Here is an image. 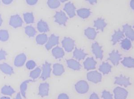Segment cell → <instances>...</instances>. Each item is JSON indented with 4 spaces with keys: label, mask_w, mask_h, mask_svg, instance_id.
I'll use <instances>...</instances> for the list:
<instances>
[{
    "label": "cell",
    "mask_w": 134,
    "mask_h": 99,
    "mask_svg": "<svg viewBox=\"0 0 134 99\" xmlns=\"http://www.w3.org/2000/svg\"><path fill=\"white\" fill-rule=\"evenodd\" d=\"M88 80L95 84L100 82L102 79V75L98 71H92L89 72L87 75Z\"/></svg>",
    "instance_id": "1"
},
{
    "label": "cell",
    "mask_w": 134,
    "mask_h": 99,
    "mask_svg": "<svg viewBox=\"0 0 134 99\" xmlns=\"http://www.w3.org/2000/svg\"><path fill=\"white\" fill-rule=\"evenodd\" d=\"M75 89L78 93L83 94L88 92L89 89V86L86 81L81 80L76 84Z\"/></svg>",
    "instance_id": "2"
},
{
    "label": "cell",
    "mask_w": 134,
    "mask_h": 99,
    "mask_svg": "<svg viewBox=\"0 0 134 99\" xmlns=\"http://www.w3.org/2000/svg\"><path fill=\"white\" fill-rule=\"evenodd\" d=\"M63 47L66 51L71 52L75 47V42L70 38H65L62 42Z\"/></svg>",
    "instance_id": "3"
},
{
    "label": "cell",
    "mask_w": 134,
    "mask_h": 99,
    "mask_svg": "<svg viewBox=\"0 0 134 99\" xmlns=\"http://www.w3.org/2000/svg\"><path fill=\"white\" fill-rule=\"evenodd\" d=\"M55 22L60 25H65L68 20L65 13L62 11L56 13L54 16Z\"/></svg>",
    "instance_id": "4"
},
{
    "label": "cell",
    "mask_w": 134,
    "mask_h": 99,
    "mask_svg": "<svg viewBox=\"0 0 134 99\" xmlns=\"http://www.w3.org/2000/svg\"><path fill=\"white\" fill-rule=\"evenodd\" d=\"M114 93L115 99H126L128 96L127 91L121 87H117L114 89Z\"/></svg>",
    "instance_id": "5"
},
{
    "label": "cell",
    "mask_w": 134,
    "mask_h": 99,
    "mask_svg": "<svg viewBox=\"0 0 134 99\" xmlns=\"http://www.w3.org/2000/svg\"><path fill=\"white\" fill-rule=\"evenodd\" d=\"M108 60L114 65L117 66L119 65L120 61L122 60V56L117 50H113L109 54Z\"/></svg>",
    "instance_id": "6"
},
{
    "label": "cell",
    "mask_w": 134,
    "mask_h": 99,
    "mask_svg": "<svg viewBox=\"0 0 134 99\" xmlns=\"http://www.w3.org/2000/svg\"><path fill=\"white\" fill-rule=\"evenodd\" d=\"M92 51L96 58L102 60L103 57V52L102 48L98 43H93L92 46Z\"/></svg>",
    "instance_id": "7"
},
{
    "label": "cell",
    "mask_w": 134,
    "mask_h": 99,
    "mask_svg": "<svg viewBox=\"0 0 134 99\" xmlns=\"http://www.w3.org/2000/svg\"><path fill=\"white\" fill-rule=\"evenodd\" d=\"M64 10L67 15L70 18H72L76 15V8L73 3L69 2L64 5Z\"/></svg>",
    "instance_id": "8"
},
{
    "label": "cell",
    "mask_w": 134,
    "mask_h": 99,
    "mask_svg": "<svg viewBox=\"0 0 134 99\" xmlns=\"http://www.w3.org/2000/svg\"><path fill=\"white\" fill-rule=\"evenodd\" d=\"M115 84L124 87H128L131 84L129 78L123 75L116 77L115 80Z\"/></svg>",
    "instance_id": "9"
},
{
    "label": "cell",
    "mask_w": 134,
    "mask_h": 99,
    "mask_svg": "<svg viewBox=\"0 0 134 99\" xmlns=\"http://www.w3.org/2000/svg\"><path fill=\"white\" fill-rule=\"evenodd\" d=\"M52 69L51 67V64L49 63L46 62L43 66V71L42 73L41 79L43 80H45L47 78L50 77L51 72Z\"/></svg>",
    "instance_id": "10"
},
{
    "label": "cell",
    "mask_w": 134,
    "mask_h": 99,
    "mask_svg": "<svg viewBox=\"0 0 134 99\" xmlns=\"http://www.w3.org/2000/svg\"><path fill=\"white\" fill-rule=\"evenodd\" d=\"M96 61L92 57L87 58L84 62L85 68L87 70H91L96 68Z\"/></svg>",
    "instance_id": "11"
},
{
    "label": "cell",
    "mask_w": 134,
    "mask_h": 99,
    "mask_svg": "<svg viewBox=\"0 0 134 99\" xmlns=\"http://www.w3.org/2000/svg\"><path fill=\"white\" fill-rule=\"evenodd\" d=\"M59 43V37L54 34H52L49 38L48 41L46 44L45 47L47 50L52 49L54 46H56Z\"/></svg>",
    "instance_id": "12"
},
{
    "label": "cell",
    "mask_w": 134,
    "mask_h": 99,
    "mask_svg": "<svg viewBox=\"0 0 134 99\" xmlns=\"http://www.w3.org/2000/svg\"><path fill=\"white\" fill-rule=\"evenodd\" d=\"M123 32L124 34L126 35L127 38L130 40H134V30L131 26L128 24H126L123 26Z\"/></svg>",
    "instance_id": "13"
},
{
    "label": "cell",
    "mask_w": 134,
    "mask_h": 99,
    "mask_svg": "<svg viewBox=\"0 0 134 99\" xmlns=\"http://www.w3.org/2000/svg\"><path fill=\"white\" fill-rule=\"evenodd\" d=\"M23 24V21L21 18L18 15L13 16L11 17L9 24L13 27L16 28L21 26Z\"/></svg>",
    "instance_id": "14"
},
{
    "label": "cell",
    "mask_w": 134,
    "mask_h": 99,
    "mask_svg": "<svg viewBox=\"0 0 134 99\" xmlns=\"http://www.w3.org/2000/svg\"><path fill=\"white\" fill-rule=\"evenodd\" d=\"M124 37L123 31L121 30H118L114 32V34L112 35L111 41L112 42L113 45H115L120 40L123 39Z\"/></svg>",
    "instance_id": "15"
},
{
    "label": "cell",
    "mask_w": 134,
    "mask_h": 99,
    "mask_svg": "<svg viewBox=\"0 0 134 99\" xmlns=\"http://www.w3.org/2000/svg\"><path fill=\"white\" fill-rule=\"evenodd\" d=\"M107 25V23L102 18H98L94 21V26L95 27L102 31H104Z\"/></svg>",
    "instance_id": "16"
},
{
    "label": "cell",
    "mask_w": 134,
    "mask_h": 99,
    "mask_svg": "<svg viewBox=\"0 0 134 99\" xmlns=\"http://www.w3.org/2000/svg\"><path fill=\"white\" fill-rule=\"evenodd\" d=\"M49 90V84L46 83L41 84L39 87V95L42 97L47 96L48 95Z\"/></svg>",
    "instance_id": "17"
},
{
    "label": "cell",
    "mask_w": 134,
    "mask_h": 99,
    "mask_svg": "<svg viewBox=\"0 0 134 99\" xmlns=\"http://www.w3.org/2000/svg\"><path fill=\"white\" fill-rule=\"evenodd\" d=\"M67 64L69 68L73 70H80L81 68V64L76 60L72 59L67 60Z\"/></svg>",
    "instance_id": "18"
},
{
    "label": "cell",
    "mask_w": 134,
    "mask_h": 99,
    "mask_svg": "<svg viewBox=\"0 0 134 99\" xmlns=\"http://www.w3.org/2000/svg\"><path fill=\"white\" fill-rule=\"evenodd\" d=\"M86 55L87 54L81 49L76 48L73 52V57L78 60H84Z\"/></svg>",
    "instance_id": "19"
},
{
    "label": "cell",
    "mask_w": 134,
    "mask_h": 99,
    "mask_svg": "<svg viewBox=\"0 0 134 99\" xmlns=\"http://www.w3.org/2000/svg\"><path fill=\"white\" fill-rule=\"evenodd\" d=\"M85 34L88 39L94 40L97 36V32L94 28L88 27L85 31Z\"/></svg>",
    "instance_id": "20"
},
{
    "label": "cell",
    "mask_w": 134,
    "mask_h": 99,
    "mask_svg": "<svg viewBox=\"0 0 134 99\" xmlns=\"http://www.w3.org/2000/svg\"><path fill=\"white\" fill-rule=\"evenodd\" d=\"M26 56L24 54H21L18 55L14 61V65L16 67H20L23 66L26 61Z\"/></svg>",
    "instance_id": "21"
},
{
    "label": "cell",
    "mask_w": 134,
    "mask_h": 99,
    "mask_svg": "<svg viewBox=\"0 0 134 99\" xmlns=\"http://www.w3.org/2000/svg\"><path fill=\"white\" fill-rule=\"evenodd\" d=\"M52 53L53 56L56 59H60L63 58L64 55V52L63 49L59 46L55 47L52 50Z\"/></svg>",
    "instance_id": "22"
},
{
    "label": "cell",
    "mask_w": 134,
    "mask_h": 99,
    "mask_svg": "<svg viewBox=\"0 0 134 99\" xmlns=\"http://www.w3.org/2000/svg\"><path fill=\"white\" fill-rule=\"evenodd\" d=\"M64 66L62 64L56 63L53 65V73L54 75L57 76H59L62 75L64 73Z\"/></svg>",
    "instance_id": "23"
},
{
    "label": "cell",
    "mask_w": 134,
    "mask_h": 99,
    "mask_svg": "<svg viewBox=\"0 0 134 99\" xmlns=\"http://www.w3.org/2000/svg\"><path fill=\"white\" fill-rule=\"evenodd\" d=\"M112 69L111 65L108 63H103L99 67V70L104 75H107L110 72Z\"/></svg>",
    "instance_id": "24"
},
{
    "label": "cell",
    "mask_w": 134,
    "mask_h": 99,
    "mask_svg": "<svg viewBox=\"0 0 134 99\" xmlns=\"http://www.w3.org/2000/svg\"><path fill=\"white\" fill-rule=\"evenodd\" d=\"M77 14L79 17L82 19H86L90 17L91 14V11L90 9L82 8L77 11Z\"/></svg>",
    "instance_id": "25"
},
{
    "label": "cell",
    "mask_w": 134,
    "mask_h": 99,
    "mask_svg": "<svg viewBox=\"0 0 134 99\" xmlns=\"http://www.w3.org/2000/svg\"><path fill=\"white\" fill-rule=\"evenodd\" d=\"M122 64L125 67L133 68L134 67V59L131 57H125L121 62Z\"/></svg>",
    "instance_id": "26"
},
{
    "label": "cell",
    "mask_w": 134,
    "mask_h": 99,
    "mask_svg": "<svg viewBox=\"0 0 134 99\" xmlns=\"http://www.w3.org/2000/svg\"><path fill=\"white\" fill-rule=\"evenodd\" d=\"M37 28L38 31L42 33L47 32L49 31V27L48 26L47 23L42 20H40L38 22Z\"/></svg>",
    "instance_id": "27"
},
{
    "label": "cell",
    "mask_w": 134,
    "mask_h": 99,
    "mask_svg": "<svg viewBox=\"0 0 134 99\" xmlns=\"http://www.w3.org/2000/svg\"><path fill=\"white\" fill-rule=\"evenodd\" d=\"M0 69L2 72L7 75H11L14 72L12 68L6 63L1 64L0 65Z\"/></svg>",
    "instance_id": "28"
},
{
    "label": "cell",
    "mask_w": 134,
    "mask_h": 99,
    "mask_svg": "<svg viewBox=\"0 0 134 99\" xmlns=\"http://www.w3.org/2000/svg\"><path fill=\"white\" fill-rule=\"evenodd\" d=\"M121 45L122 48L125 50H129L131 48L132 46L131 41L128 38H125L122 40Z\"/></svg>",
    "instance_id": "29"
},
{
    "label": "cell",
    "mask_w": 134,
    "mask_h": 99,
    "mask_svg": "<svg viewBox=\"0 0 134 99\" xmlns=\"http://www.w3.org/2000/svg\"><path fill=\"white\" fill-rule=\"evenodd\" d=\"M37 43L40 45H43L47 41V35L45 34H41L38 35L36 37Z\"/></svg>",
    "instance_id": "30"
},
{
    "label": "cell",
    "mask_w": 134,
    "mask_h": 99,
    "mask_svg": "<svg viewBox=\"0 0 134 99\" xmlns=\"http://www.w3.org/2000/svg\"><path fill=\"white\" fill-rule=\"evenodd\" d=\"M14 92L15 91L12 88L7 86H5L2 89V93L5 95L11 96Z\"/></svg>",
    "instance_id": "31"
},
{
    "label": "cell",
    "mask_w": 134,
    "mask_h": 99,
    "mask_svg": "<svg viewBox=\"0 0 134 99\" xmlns=\"http://www.w3.org/2000/svg\"><path fill=\"white\" fill-rule=\"evenodd\" d=\"M47 5L50 8L54 9L58 8L60 5V3L59 0H48Z\"/></svg>",
    "instance_id": "32"
},
{
    "label": "cell",
    "mask_w": 134,
    "mask_h": 99,
    "mask_svg": "<svg viewBox=\"0 0 134 99\" xmlns=\"http://www.w3.org/2000/svg\"><path fill=\"white\" fill-rule=\"evenodd\" d=\"M33 80H28L26 81H25L24 82L21 84V85L20 86V91L21 92L22 96L24 97H26V91L27 89V84L28 83L32 82Z\"/></svg>",
    "instance_id": "33"
},
{
    "label": "cell",
    "mask_w": 134,
    "mask_h": 99,
    "mask_svg": "<svg viewBox=\"0 0 134 99\" xmlns=\"http://www.w3.org/2000/svg\"><path fill=\"white\" fill-rule=\"evenodd\" d=\"M24 18L26 23L27 24L33 23L34 18L32 13H28L24 14Z\"/></svg>",
    "instance_id": "34"
},
{
    "label": "cell",
    "mask_w": 134,
    "mask_h": 99,
    "mask_svg": "<svg viewBox=\"0 0 134 99\" xmlns=\"http://www.w3.org/2000/svg\"><path fill=\"white\" fill-rule=\"evenodd\" d=\"M25 32L29 37H34L36 34V31L34 28L31 26H28L26 27Z\"/></svg>",
    "instance_id": "35"
},
{
    "label": "cell",
    "mask_w": 134,
    "mask_h": 99,
    "mask_svg": "<svg viewBox=\"0 0 134 99\" xmlns=\"http://www.w3.org/2000/svg\"><path fill=\"white\" fill-rule=\"evenodd\" d=\"M41 72V69L39 67H37L35 69V70L31 72L30 76L33 79H36L40 76Z\"/></svg>",
    "instance_id": "36"
},
{
    "label": "cell",
    "mask_w": 134,
    "mask_h": 99,
    "mask_svg": "<svg viewBox=\"0 0 134 99\" xmlns=\"http://www.w3.org/2000/svg\"><path fill=\"white\" fill-rule=\"evenodd\" d=\"M9 38V34L7 31L5 30L0 31V40L2 41H6Z\"/></svg>",
    "instance_id": "37"
},
{
    "label": "cell",
    "mask_w": 134,
    "mask_h": 99,
    "mask_svg": "<svg viewBox=\"0 0 134 99\" xmlns=\"http://www.w3.org/2000/svg\"><path fill=\"white\" fill-rule=\"evenodd\" d=\"M102 97L103 99H113L112 95L109 91L105 90L102 92Z\"/></svg>",
    "instance_id": "38"
},
{
    "label": "cell",
    "mask_w": 134,
    "mask_h": 99,
    "mask_svg": "<svg viewBox=\"0 0 134 99\" xmlns=\"http://www.w3.org/2000/svg\"><path fill=\"white\" fill-rule=\"evenodd\" d=\"M36 66V63L34 61L32 60H30L28 61L26 64V67L29 70H31L34 68Z\"/></svg>",
    "instance_id": "39"
},
{
    "label": "cell",
    "mask_w": 134,
    "mask_h": 99,
    "mask_svg": "<svg viewBox=\"0 0 134 99\" xmlns=\"http://www.w3.org/2000/svg\"><path fill=\"white\" fill-rule=\"evenodd\" d=\"M7 55L6 52L3 50H0V60H5Z\"/></svg>",
    "instance_id": "40"
},
{
    "label": "cell",
    "mask_w": 134,
    "mask_h": 99,
    "mask_svg": "<svg viewBox=\"0 0 134 99\" xmlns=\"http://www.w3.org/2000/svg\"><path fill=\"white\" fill-rule=\"evenodd\" d=\"M58 99H69V97L67 94L63 93L59 95L58 97Z\"/></svg>",
    "instance_id": "41"
},
{
    "label": "cell",
    "mask_w": 134,
    "mask_h": 99,
    "mask_svg": "<svg viewBox=\"0 0 134 99\" xmlns=\"http://www.w3.org/2000/svg\"><path fill=\"white\" fill-rule=\"evenodd\" d=\"M38 0H26V2L28 4L31 5H33L36 4Z\"/></svg>",
    "instance_id": "42"
},
{
    "label": "cell",
    "mask_w": 134,
    "mask_h": 99,
    "mask_svg": "<svg viewBox=\"0 0 134 99\" xmlns=\"http://www.w3.org/2000/svg\"><path fill=\"white\" fill-rule=\"evenodd\" d=\"M90 99H99V97L96 93H93L90 96Z\"/></svg>",
    "instance_id": "43"
},
{
    "label": "cell",
    "mask_w": 134,
    "mask_h": 99,
    "mask_svg": "<svg viewBox=\"0 0 134 99\" xmlns=\"http://www.w3.org/2000/svg\"><path fill=\"white\" fill-rule=\"evenodd\" d=\"M2 1L3 3H4L5 4L8 5V4H10L12 2L13 0H2Z\"/></svg>",
    "instance_id": "44"
},
{
    "label": "cell",
    "mask_w": 134,
    "mask_h": 99,
    "mask_svg": "<svg viewBox=\"0 0 134 99\" xmlns=\"http://www.w3.org/2000/svg\"><path fill=\"white\" fill-rule=\"evenodd\" d=\"M86 1H87L89 3H90V4H92V5L96 4L98 1V0H86Z\"/></svg>",
    "instance_id": "45"
},
{
    "label": "cell",
    "mask_w": 134,
    "mask_h": 99,
    "mask_svg": "<svg viewBox=\"0 0 134 99\" xmlns=\"http://www.w3.org/2000/svg\"><path fill=\"white\" fill-rule=\"evenodd\" d=\"M130 6L131 9L134 10V0H131L130 2Z\"/></svg>",
    "instance_id": "46"
},
{
    "label": "cell",
    "mask_w": 134,
    "mask_h": 99,
    "mask_svg": "<svg viewBox=\"0 0 134 99\" xmlns=\"http://www.w3.org/2000/svg\"><path fill=\"white\" fill-rule=\"evenodd\" d=\"M15 99H21V95H20V93H18L17 94V96H16V97Z\"/></svg>",
    "instance_id": "47"
},
{
    "label": "cell",
    "mask_w": 134,
    "mask_h": 99,
    "mask_svg": "<svg viewBox=\"0 0 134 99\" xmlns=\"http://www.w3.org/2000/svg\"><path fill=\"white\" fill-rule=\"evenodd\" d=\"M0 99H10L9 97H2Z\"/></svg>",
    "instance_id": "48"
},
{
    "label": "cell",
    "mask_w": 134,
    "mask_h": 99,
    "mask_svg": "<svg viewBox=\"0 0 134 99\" xmlns=\"http://www.w3.org/2000/svg\"><path fill=\"white\" fill-rule=\"evenodd\" d=\"M2 18H1V15H0V26H1V25H2Z\"/></svg>",
    "instance_id": "49"
},
{
    "label": "cell",
    "mask_w": 134,
    "mask_h": 99,
    "mask_svg": "<svg viewBox=\"0 0 134 99\" xmlns=\"http://www.w3.org/2000/svg\"><path fill=\"white\" fill-rule=\"evenodd\" d=\"M60 2H65L67 1L68 0H59Z\"/></svg>",
    "instance_id": "50"
}]
</instances>
